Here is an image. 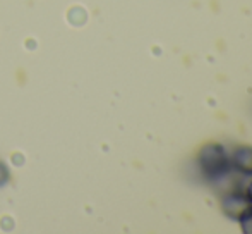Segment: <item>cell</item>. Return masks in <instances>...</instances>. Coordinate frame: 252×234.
<instances>
[{"label": "cell", "instance_id": "1", "mask_svg": "<svg viewBox=\"0 0 252 234\" xmlns=\"http://www.w3.org/2000/svg\"><path fill=\"white\" fill-rule=\"evenodd\" d=\"M197 167L209 181H220L232 172L230 155L221 143H206L197 154Z\"/></svg>", "mask_w": 252, "mask_h": 234}, {"label": "cell", "instance_id": "2", "mask_svg": "<svg viewBox=\"0 0 252 234\" xmlns=\"http://www.w3.org/2000/svg\"><path fill=\"white\" fill-rule=\"evenodd\" d=\"M249 207V201L244 196V193H228L221 198V210L232 221H239V217L242 215V212Z\"/></svg>", "mask_w": 252, "mask_h": 234}, {"label": "cell", "instance_id": "6", "mask_svg": "<svg viewBox=\"0 0 252 234\" xmlns=\"http://www.w3.org/2000/svg\"><path fill=\"white\" fill-rule=\"evenodd\" d=\"M244 196L247 198V201H249V203H252V179L247 183L246 191H244Z\"/></svg>", "mask_w": 252, "mask_h": 234}, {"label": "cell", "instance_id": "4", "mask_svg": "<svg viewBox=\"0 0 252 234\" xmlns=\"http://www.w3.org/2000/svg\"><path fill=\"white\" fill-rule=\"evenodd\" d=\"M239 224L242 233L252 234V203H249V207L242 212V215L239 217Z\"/></svg>", "mask_w": 252, "mask_h": 234}, {"label": "cell", "instance_id": "3", "mask_svg": "<svg viewBox=\"0 0 252 234\" xmlns=\"http://www.w3.org/2000/svg\"><path fill=\"white\" fill-rule=\"evenodd\" d=\"M230 164H232V171L242 176H252V147L249 145L237 147L230 155Z\"/></svg>", "mask_w": 252, "mask_h": 234}, {"label": "cell", "instance_id": "5", "mask_svg": "<svg viewBox=\"0 0 252 234\" xmlns=\"http://www.w3.org/2000/svg\"><path fill=\"white\" fill-rule=\"evenodd\" d=\"M7 181H9V167L3 162H0V186H3Z\"/></svg>", "mask_w": 252, "mask_h": 234}]
</instances>
